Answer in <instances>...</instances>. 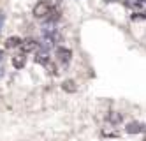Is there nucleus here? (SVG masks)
Listing matches in <instances>:
<instances>
[{"mask_svg":"<svg viewBox=\"0 0 146 141\" xmlns=\"http://www.w3.org/2000/svg\"><path fill=\"white\" fill-rule=\"evenodd\" d=\"M125 5H127L129 9H132V11H135V13H141V14L146 16V0H134V2L127 0Z\"/></svg>","mask_w":146,"mask_h":141,"instance_id":"2","label":"nucleus"},{"mask_svg":"<svg viewBox=\"0 0 146 141\" xmlns=\"http://www.w3.org/2000/svg\"><path fill=\"white\" fill-rule=\"evenodd\" d=\"M143 141H146V138H144V139H143Z\"/></svg>","mask_w":146,"mask_h":141,"instance_id":"17","label":"nucleus"},{"mask_svg":"<svg viewBox=\"0 0 146 141\" xmlns=\"http://www.w3.org/2000/svg\"><path fill=\"white\" fill-rule=\"evenodd\" d=\"M70 57H72V51L69 48H58L56 49V58L62 63H69L70 62Z\"/></svg>","mask_w":146,"mask_h":141,"instance_id":"4","label":"nucleus"},{"mask_svg":"<svg viewBox=\"0 0 146 141\" xmlns=\"http://www.w3.org/2000/svg\"><path fill=\"white\" fill-rule=\"evenodd\" d=\"M2 76H4V69H0V78H2Z\"/></svg>","mask_w":146,"mask_h":141,"instance_id":"15","label":"nucleus"},{"mask_svg":"<svg viewBox=\"0 0 146 141\" xmlns=\"http://www.w3.org/2000/svg\"><path fill=\"white\" fill-rule=\"evenodd\" d=\"M16 46H21V39H19V37L13 35V37H9V39L5 41V48H7V49H13V48H16Z\"/></svg>","mask_w":146,"mask_h":141,"instance_id":"8","label":"nucleus"},{"mask_svg":"<svg viewBox=\"0 0 146 141\" xmlns=\"http://www.w3.org/2000/svg\"><path fill=\"white\" fill-rule=\"evenodd\" d=\"M4 19H5L4 13H0V28H2V25H4Z\"/></svg>","mask_w":146,"mask_h":141,"instance_id":"13","label":"nucleus"},{"mask_svg":"<svg viewBox=\"0 0 146 141\" xmlns=\"http://www.w3.org/2000/svg\"><path fill=\"white\" fill-rule=\"evenodd\" d=\"M25 63H27V57H25V55H16V57H13V65H14L16 69L25 67Z\"/></svg>","mask_w":146,"mask_h":141,"instance_id":"7","label":"nucleus"},{"mask_svg":"<svg viewBox=\"0 0 146 141\" xmlns=\"http://www.w3.org/2000/svg\"><path fill=\"white\" fill-rule=\"evenodd\" d=\"M35 62H37V63H42V65H44V63H48V62H49L48 53H46V51H40V53H37V55H35Z\"/></svg>","mask_w":146,"mask_h":141,"instance_id":"10","label":"nucleus"},{"mask_svg":"<svg viewBox=\"0 0 146 141\" xmlns=\"http://www.w3.org/2000/svg\"><path fill=\"white\" fill-rule=\"evenodd\" d=\"M62 90L67 92V94H74L78 90V85H76L74 80H65L64 83H62Z\"/></svg>","mask_w":146,"mask_h":141,"instance_id":"5","label":"nucleus"},{"mask_svg":"<svg viewBox=\"0 0 146 141\" xmlns=\"http://www.w3.org/2000/svg\"><path fill=\"white\" fill-rule=\"evenodd\" d=\"M143 131H144V132H146V125H144V129H143Z\"/></svg>","mask_w":146,"mask_h":141,"instance_id":"16","label":"nucleus"},{"mask_svg":"<svg viewBox=\"0 0 146 141\" xmlns=\"http://www.w3.org/2000/svg\"><path fill=\"white\" fill-rule=\"evenodd\" d=\"M143 129H144V125H141L139 122H130L127 127H125V131L129 134H139V132H143Z\"/></svg>","mask_w":146,"mask_h":141,"instance_id":"6","label":"nucleus"},{"mask_svg":"<svg viewBox=\"0 0 146 141\" xmlns=\"http://www.w3.org/2000/svg\"><path fill=\"white\" fill-rule=\"evenodd\" d=\"M37 46H39V42H37L35 39H32V37H28V39L21 41V51H23V53L35 51V49H37Z\"/></svg>","mask_w":146,"mask_h":141,"instance_id":"3","label":"nucleus"},{"mask_svg":"<svg viewBox=\"0 0 146 141\" xmlns=\"http://www.w3.org/2000/svg\"><path fill=\"white\" fill-rule=\"evenodd\" d=\"M60 18V13H58V9H55V7H51V11H49V14H48V19H51V21H56Z\"/></svg>","mask_w":146,"mask_h":141,"instance_id":"11","label":"nucleus"},{"mask_svg":"<svg viewBox=\"0 0 146 141\" xmlns=\"http://www.w3.org/2000/svg\"><path fill=\"white\" fill-rule=\"evenodd\" d=\"M44 67H46V71L49 72V74H58V71H56V67H55V63L53 62H48V63H44Z\"/></svg>","mask_w":146,"mask_h":141,"instance_id":"12","label":"nucleus"},{"mask_svg":"<svg viewBox=\"0 0 146 141\" xmlns=\"http://www.w3.org/2000/svg\"><path fill=\"white\" fill-rule=\"evenodd\" d=\"M49 11H51V5L48 2H39L34 7V16L35 18H46L49 14Z\"/></svg>","mask_w":146,"mask_h":141,"instance_id":"1","label":"nucleus"},{"mask_svg":"<svg viewBox=\"0 0 146 141\" xmlns=\"http://www.w3.org/2000/svg\"><path fill=\"white\" fill-rule=\"evenodd\" d=\"M2 58H4V53H2V51H0V62H2Z\"/></svg>","mask_w":146,"mask_h":141,"instance_id":"14","label":"nucleus"},{"mask_svg":"<svg viewBox=\"0 0 146 141\" xmlns=\"http://www.w3.org/2000/svg\"><path fill=\"white\" fill-rule=\"evenodd\" d=\"M108 120H109L113 125H118V124L121 122V115H120V113H116V111H111V113L108 115Z\"/></svg>","mask_w":146,"mask_h":141,"instance_id":"9","label":"nucleus"}]
</instances>
